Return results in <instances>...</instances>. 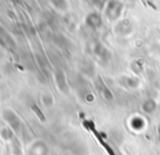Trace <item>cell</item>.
I'll return each mask as SVG.
<instances>
[{
	"instance_id": "obj_1",
	"label": "cell",
	"mask_w": 160,
	"mask_h": 155,
	"mask_svg": "<svg viewBox=\"0 0 160 155\" xmlns=\"http://www.w3.org/2000/svg\"><path fill=\"white\" fill-rule=\"evenodd\" d=\"M3 117H4V119L9 122V125L12 126V127L15 128V129L20 126L19 117L15 115V113H13L12 111H6L3 113Z\"/></svg>"
},
{
	"instance_id": "obj_2",
	"label": "cell",
	"mask_w": 160,
	"mask_h": 155,
	"mask_svg": "<svg viewBox=\"0 0 160 155\" xmlns=\"http://www.w3.org/2000/svg\"><path fill=\"white\" fill-rule=\"evenodd\" d=\"M51 4L57 9H62V2L63 0H50Z\"/></svg>"
}]
</instances>
